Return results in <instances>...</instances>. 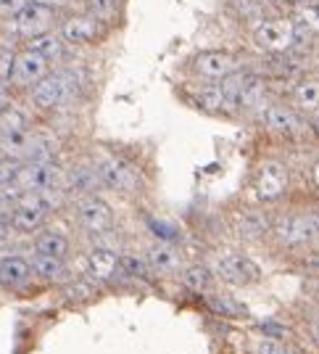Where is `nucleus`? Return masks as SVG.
Masks as SVG:
<instances>
[{
    "label": "nucleus",
    "mask_w": 319,
    "mask_h": 354,
    "mask_svg": "<svg viewBox=\"0 0 319 354\" xmlns=\"http://www.w3.org/2000/svg\"><path fill=\"white\" fill-rule=\"evenodd\" d=\"M253 354H301L298 349H293L288 341L275 339V336H261L253 344Z\"/></svg>",
    "instance_id": "7c9ffc66"
},
{
    "label": "nucleus",
    "mask_w": 319,
    "mask_h": 354,
    "mask_svg": "<svg viewBox=\"0 0 319 354\" xmlns=\"http://www.w3.org/2000/svg\"><path fill=\"white\" fill-rule=\"evenodd\" d=\"M74 217L79 222V227L90 233V236H106L111 233L116 225L114 209L108 201H103L101 196L90 193V196H79L74 201Z\"/></svg>",
    "instance_id": "6e6552de"
},
{
    "label": "nucleus",
    "mask_w": 319,
    "mask_h": 354,
    "mask_svg": "<svg viewBox=\"0 0 319 354\" xmlns=\"http://www.w3.org/2000/svg\"><path fill=\"white\" fill-rule=\"evenodd\" d=\"M48 72H50V61L43 59L40 53H35L32 48H24L21 53H14V69H11L8 85H14V88H32Z\"/></svg>",
    "instance_id": "ddd939ff"
},
{
    "label": "nucleus",
    "mask_w": 319,
    "mask_h": 354,
    "mask_svg": "<svg viewBox=\"0 0 319 354\" xmlns=\"http://www.w3.org/2000/svg\"><path fill=\"white\" fill-rule=\"evenodd\" d=\"M309 336H311V341H314V344H317L319 346V320L314 325H311V330H309Z\"/></svg>",
    "instance_id": "37998d69"
},
{
    "label": "nucleus",
    "mask_w": 319,
    "mask_h": 354,
    "mask_svg": "<svg viewBox=\"0 0 319 354\" xmlns=\"http://www.w3.org/2000/svg\"><path fill=\"white\" fill-rule=\"evenodd\" d=\"M11 233H14V230H11V225H8L6 220H0V249L11 241Z\"/></svg>",
    "instance_id": "ea45409f"
},
{
    "label": "nucleus",
    "mask_w": 319,
    "mask_h": 354,
    "mask_svg": "<svg viewBox=\"0 0 319 354\" xmlns=\"http://www.w3.org/2000/svg\"><path fill=\"white\" fill-rule=\"evenodd\" d=\"M290 106L298 114H319V77H304L290 93Z\"/></svg>",
    "instance_id": "412c9836"
},
{
    "label": "nucleus",
    "mask_w": 319,
    "mask_h": 354,
    "mask_svg": "<svg viewBox=\"0 0 319 354\" xmlns=\"http://www.w3.org/2000/svg\"><path fill=\"white\" fill-rule=\"evenodd\" d=\"M309 127H311V133L314 135H319V117L311 119V124H309Z\"/></svg>",
    "instance_id": "a18cd8bd"
},
{
    "label": "nucleus",
    "mask_w": 319,
    "mask_h": 354,
    "mask_svg": "<svg viewBox=\"0 0 319 354\" xmlns=\"http://www.w3.org/2000/svg\"><path fill=\"white\" fill-rule=\"evenodd\" d=\"M11 69H14V50L0 45V85H8Z\"/></svg>",
    "instance_id": "72a5a7b5"
},
{
    "label": "nucleus",
    "mask_w": 319,
    "mask_h": 354,
    "mask_svg": "<svg viewBox=\"0 0 319 354\" xmlns=\"http://www.w3.org/2000/svg\"><path fill=\"white\" fill-rule=\"evenodd\" d=\"M264 124L267 130L282 138H293L304 130V119L301 114L288 104H269L264 109Z\"/></svg>",
    "instance_id": "dca6fc26"
},
{
    "label": "nucleus",
    "mask_w": 319,
    "mask_h": 354,
    "mask_svg": "<svg viewBox=\"0 0 319 354\" xmlns=\"http://www.w3.org/2000/svg\"><path fill=\"white\" fill-rule=\"evenodd\" d=\"M232 6H238V16L243 19H259L261 16V6L256 0H232Z\"/></svg>",
    "instance_id": "e433bc0d"
},
{
    "label": "nucleus",
    "mask_w": 319,
    "mask_h": 354,
    "mask_svg": "<svg viewBox=\"0 0 319 354\" xmlns=\"http://www.w3.org/2000/svg\"><path fill=\"white\" fill-rule=\"evenodd\" d=\"M311 185L319 191V162L314 164V169H311Z\"/></svg>",
    "instance_id": "c03bdc74"
},
{
    "label": "nucleus",
    "mask_w": 319,
    "mask_h": 354,
    "mask_svg": "<svg viewBox=\"0 0 319 354\" xmlns=\"http://www.w3.org/2000/svg\"><path fill=\"white\" fill-rule=\"evenodd\" d=\"M29 135H32L29 119L21 111H16L14 106L0 114V153L3 156L24 162L29 148Z\"/></svg>",
    "instance_id": "0eeeda50"
},
{
    "label": "nucleus",
    "mask_w": 319,
    "mask_h": 354,
    "mask_svg": "<svg viewBox=\"0 0 319 354\" xmlns=\"http://www.w3.org/2000/svg\"><path fill=\"white\" fill-rule=\"evenodd\" d=\"M32 272L40 275L48 283H64L69 281V267L66 259H56V257H45V254H35L32 257Z\"/></svg>",
    "instance_id": "393cba45"
},
{
    "label": "nucleus",
    "mask_w": 319,
    "mask_h": 354,
    "mask_svg": "<svg viewBox=\"0 0 319 354\" xmlns=\"http://www.w3.org/2000/svg\"><path fill=\"white\" fill-rule=\"evenodd\" d=\"M29 0H0V19H8V21H14L16 14L27 6Z\"/></svg>",
    "instance_id": "4c0bfd02"
},
{
    "label": "nucleus",
    "mask_w": 319,
    "mask_h": 354,
    "mask_svg": "<svg viewBox=\"0 0 319 354\" xmlns=\"http://www.w3.org/2000/svg\"><path fill=\"white\" fill-rule=\"evenodd\" d=\"M296 24H301L306 30L311 32H319V0H301V3H296Z\"/></svg>",
    "instance_id": "c85d7f7f"
},
{
    "label": "nucleus",
    "mask_w": 319,
    "mask_h": 354,
    "mask_svg": "<svg viewBox=\"0 0 319 354\" xmlns=\"http://www.w3.org/2000/svg\"><path fill=\"white\" fill-rule=\"evenodd\" d=\"M214 275H217L219 281L238 286V288H246V286H253V283L261 281L259 265L248 254H240V251L222 254L217 259V267H214Z\"/></svg>",
    "instance_id": "9d476101"
},
{
    "label": "nucleus",
    "mask_w": 319,
    "mask_h": 354,
    "mask_svg": "<svg viewBox=\"0 0 319 354\" xmlns=\"http://www.w3.org/2000/svg\"><path fill=\"white\" fill-rule=\"evenodd\" d=\"M272 225L275 220L264 212V209H246L240 217H238V225H235V230H238V236L243 238V241H264V238L272 233Z\"/></svg>",
    "instance_id": "f3484780"
},
{
    "label": "nucleus",
    "mask_w": 319,
    "mask_h": 354,
    "mask_svg": "<svg viewBox=\"0 0 319 354\" xmlns=\"http://www.w3.org/2000/svg\"><path fill=\"white\" fill-rule=\"evenodd\" d=\"M95 172L101 177V185L116 193H137L143 188V175L137 167L122 156H103L95 162Z\"/></svg>",
    "instance_id": "423d86ee"
},
{
    "label": "nucleus",
    "mask_w": 319,
    "mask_h": 354,
    "mask_svg": "<svg viewBox=\"0 0 319 354\" xmlns=\"http://www.w3.org/2000/svg\"><path fill=\"white\" fill-rule=\"evenodd\" d=\"M32 3H40V6H48V8H64V6H69L72 0H32Z\"/></svg>",
    "instance_id": "a19ab883"
},
{
    "label": "nucleus",
    "mask_w": 319,
    "mask_h": 354,
    "mask_svg": "<svg viewBox=\"0 0 319 354\" xmlns=\"http://www.w3.org/2000/svg\"><path fill=\"white\" fill-rule=\"evenodd\" d=\"M72 251L69 238L58 230H43L35 238V254H45V257H56V259H66Z\"/></svg>",
    "instance_id": "a878e982"
},
{
    "label": "nucleus",
    "mask_w": 319,
    "mask_h": 354,
    "mask_svg": "<svg viewBox=\"0 0 319 354\" xmlns=\"http://www.w3.org/2000/svg\"><path fill=\"white\" fill-rule=\"evenodd\" d=\"M272 236L282 249H306L319 243V227L309 212H290L272 225Z\"/></svg>",
    "instance_id": "7ed1b4c3"
},
{
    "label": "nucleus",
    "mask_w": 319,
    "mask_h": 354,
    "mask_svg": "<svg viewBox=\"0 0 319 354\" xmlns=\"http://www.w3.org/2000/svg\"><path fill=\"white\" fill-rule=\"evenodd\" d=\"M77 95H79V80L69 69H53L29 88L32 104L43 111H56V109L74 104Z\"/></svg>",
    "instance_id": "f257e3e1"
},
{
    "label": "nucleus",
    "mask_w": 319,
    "mask_h": 354,
    "mask_svg": "<svg viewBox=\"0 0 319 354\" xmlns=\"http://www.w3.org/2000/svg\"><path fill=\"white\" fill-rule=\"evenodd\" d=\"M195 106L206 111V114H232L235 111V104H232V98L224 93V88L219 85V82H209V85H203L198 93H195Z\"/></svg>",
    "instance_id": "6ab92c4d"
},
{
    "label": "nucleus",
    "mask_w": 319,
    "mask_h": 354,
    "mask_svg": "<svg viewBox=\"0 0 319 354\" xmlns=\"http://www.w3.org/2000/svg\"><path fill=\"white\" fill-rule=\"evenodd\" d=\"M122 0H87V14H93L95 19H101L103 24L114 21L119 14Z\"/></svg>",
    "instance_id": "c756f323"
},
{
    "label": "nucleus",
    "mask_w": 319,
    "mask_h": 354,
    "mask_svg": "<svg viewBox=\"0 0 319 354\" xmlns=\"http://www.w3.org/2000/svg\"><path fill=\"white\" fill-rule=\"evenodd\" d=\"M119 270L122 272H127L132 278H145L148 275V265H145V259H137V257H119Z\"/></svg>",
    "instance_id": "473e14b6"
},
{
    "label": "nucleus",
    "mask_w": 319,
    "mask_h": 354,
    "mask_svg": "<svg viewBox=\"0 0 319 354\" xmlns=\"http://www.w3.org/2000/svg\"><path fill=\"white\" fill-rule=\"evenodd\" d=\"M206 304L214 315H222V317H232V320H240V317H248V307L240 304L235 296L230 294H206Z\"/></svg>",
    "instance_id": "cd10ccee"
},
{
    "label": "nucleus",
    "mask_w": 319,
    "mask_h": 354,
    "mask_svg": "<svg viewBox=\"0 0 319 354\" xmlns=\"http://www.w3.org/2000/svg\"><path fill=\"white\" fill-rule=\"evenodd\" d=\"M14 106V93H11V85H0V114L6 111V109H11Z\"/></svg>",
    "instance_id": "58836bf2"
},
{
    "label": "nucleus",
    "mask_w": 319,
    "mask_h": 354,
    "mask_svg": "<svg viewBox=\"0 0 319 354\" xmlns=\"http://www.w3.org/2000/svg\"><path fill=\"white\" fill-rule=\"evenodd\" d=\"M58 153V138L48 130H32L29 135V148L24 162H53Z\"/></svg>",
    "instance_id": "b1692460"
},
{
    "label": "nucleus",
    "mask_w": 319,
    "mask_h": 354,
    "mask_svg": "<svg viewBox=\"0 0 319 354\" xmlns=\"http://www.w3.org/2000/svg\"><path fill=\"white\" fill-rule=\"evenodd\" d=\"M298 270L309 278H319V251H309L298 259Z\"/></svg>",
    "instance_id": "f704fd0d"
},
{
    "label": "nucleus",
    "mask_w": 319,
    "mask_h": 354,
    "mask_svg": "<svg viewBox=\"0 0 319 354\" xmlns=\"http://www.w3.org/2000/svg\"><path fill=\"white\" fill-rule=\"evenodd\" d=\"M253 43L264 53H290L298 45V32H296V21L285 19V16H275V19H261L253 30Z\"/></svg>",
    "instance_id": "20e7f679"
},
{
    "label": "nucleus",
    "mask_w": 319,
    "mask_h": 354,
    "mask_svg": "<svg viewBox=\"0 0 319 354\" xmlns=\"http://www.w3.org/2000/svg\"><path fill=\"white\" fill-rule=\"evenodd\" d=\"M21 193H45L64 188V169L56 162H21L14 175Z\"/></svg>",
    "instance_id": "39448f33"
},
{
    "label": "nucleus",
    "mask_w": 319,
    "mask_h": 354,
    "mask_svg": "<svg viewBox=\"0 0 319 354\" xmlns=\"http://www.w3.org/2000/svg\"><path fill=\"white\" fill-rule=\"evenodd\" d=\"M180 278L185 283V288L193 291V294H211L214 291V286H217V275H214V270L209 265H201V262H195V265H185L182 267V272H180Z\"/></svg>",
    "instance_id": "5701e85b"
},
{
    "label": "nucleus",
    "mask_w": 319,
    "mask_h": 354,
    "mask_svg": "<svg viewBox=\"0 0 319 354\" xmlns=\"http://www.w3.org/2000/svg\"><path fill=\"white\" fill-rule=\"evenodd\" d=\"M87 272L93 281H111L119 272V254L111 249H90L87 254Z\"/></svg>",
    "instance_id": "4be33fe9"
},
{
    "label": "nucleus",
    "mask_w": 319,
    "mask_h": 354,
    "mask_svg": "<svg viewBox=\"0 0 319 354\" xmlns=\"http://www.w3.org/2000/svg\"><path fill=\"white\" fill-rule=\"evenodd\" d=\"M53 24H56V11L48 8V6H40V3H32V0H29L14 19L16 32H19L24 40H32V37H37V35L50 32Z\"/></svg>",
    "instance_id": "4468645a"
},
{
    "label": "nucleus",
    "mask_w": 319,
    "mask_h": 354,
    "mask_svg": "<svg viewBox=\"0 0 319 354\" xmlns=\"http://www.w3.org/2000/svg\"><path fill=\"white\" fill-rule=\"evenodd\" d=\"M290 188V172L280 159H264L253 175V191L264 204H277Z\"/></svg>",
    "instance_id": "1a4fd4ad"
},
{
    "label": "nucleus",
    "mask_w": 319,
    "mask_h": 354,
    "mask_svg": "<svg viewBox=\"0 0 319 354\" xmlns=\"http://www.w3.org/2000/svg\"><path fill=\"white\" fill-rule=\"evenodd\" d=\"M106 32L108 30L101 19H95L93 14H77L61 24V40L66 45H93L101 43Z\"/></svg>",
    "instance_id": "f8f14e48"
},
{
    "label": "nucleus",
    "mask_w": 319,
    "mask_h": 354,
    "mask_svg": "<svg viewBox=\"0 0 319 354\" xmlns=\"http://www.w3.org/2000/svg\"><path fill=\"white\" fill-rule=\"evenodd\" d=\"M277 3H293V6H296V3H301V0H277Z\"/></svg>",
    "instance_id": "49530a36"
},
{
    "label": "nucleus",
    "mask_w": 319,
    "mask_h": 354,
    "mask_svg": "<svg viewBox=\"0 0 319 354\" xmlns=\"http://www.w3.org/2000/svg\"><path fill=\"white\" fill-rule=\"evenodd\" d=\"M306 288H309V294L319 299V278H309V281H306Z\"/></svg>",
    "instance_id": "79ce46f5"
},
{
    "label": "nucleus",
    "mask_w": 319,
    "mask_h": 354,
    "mask_svg": "<svg viewBox=\"0 0 319 354\" xmlns=\"http://www.w3.org/2000/svg\"><path fill=\"white\" fill-rule=\"evenodd\" d=\"M56 193L58 191H45V193H21V198L11 207V217L8 225L14 233L21 236H32L45 225L50 209H56Z\"/></svg>",
    "instance_id": "f03ea898"
},
{
    "label": "nucleus",
    "mask_w": 319,
    "mask_h": 354,
    "mask_svg": "<svg viewBox=\"0 0 319 354\" xmlns=\"http://www.w3.org/2000/svg\"><path fill=\"white\" fill-rule=\"evenodd\" d=\"M32 265H29L24 257H3L0 259V288H24L32 281Z\"/></svg>",
    "instance_id": "a211bd4d"
},
{
    "label": "nucleus",
    "mask_w": 319,
    "mask_h": 354,
    "mask_svg": "<svg viewBox=\"0 0 319 354\" xmlns=\"http://www.w3.org/2000/svg\"><path fill=\"white\" fill-rule=\"evenodd\" d=\"M64 188L77 193V198L79 196H90V193H95L98 188H103L101 177L95 172V164H79V167H74L69 175L64 172Z\"/></svg>",
    "instance_id": "aec40b11"
},
{
    "label": "nucleus",
    "mask_w": 319,
    "mask_h": 354,
    "mask_svg": "<svg viewBox=\"0 0 319 354\" xmlns=\"http://www.w3.org/2000/svg\"><path fill=\"white\" fill-rule=\"evenodd\" d=\"M27 48H32L35 53H40V56L48 59L50 64H53V61H61L64 56H66V43L61 40V35H53V30L45 32V35H37V37H32Z\"/></svg>",
    "instance_id": "bb28decb"
},
{
    "label": "nucleus",
    "mask_w": 319,
    "mask_h": 354,
    "mask_svg": "<svg viewBox=\"0 0 319 354\" xmlns=\"http://www.w3.org/2000/svg\"><path fill=\"white\" fill-rule=\"evenodd\" d=\"M19 164H21L19 159H11V156H3V153H0V185H6V183L14 180Z\"/></svg>",
    "instance_id": "c9c22d12"
},
{
    "label": "nucleus",
    "mask_w": 319,
    "mask_h": 354,
    "mask_svg": "<svg viewBox=\"0 0 319 354\" xmlns=\"http://www.w3.org/2000/svg\"><path fill=\"white\" fill-rule=\"evenodd\" d=\"M145 265H148V272H156L159 278H174V275L182 272L185 259L172 243L159 241V243H153L151 249L145 251Z\"/></svg>",
    "instance_id": "2eb2a0df"
},
{
    "label": "nucleus",
    "mask_w": 319,
    "mask_h": 354,
    "mask_svg": "<svg viewBox=\"0 0 319 354\" xmlns=\"http://www.w3.org/2000/svg\"><path fill=\"white\" fill-rule=\"evenodd\" d=\"M193 72L209 80V82H219L224 77H230L232 72L240 69V61L235 53L230 50H219V48H211V50H201L195 59H193Z\"/></svg>",
    "instance_id": "9b49d317"
},
{
    "label": "nucleus",
    "mask_w": 319,
    "mask_h": 354,
    "mask_svg": "<svg viewBox=\"0 0 319 354\" xmlns=\"http://www.w3.org/2000/svg\"><path fill=\"white\" fill-rule=\"evenodd\" d=\"M66 296L72 301H87L95 296V286H93V281H74L66 286Z\"/></svg>",
    "instance_id": "2f4dec72"
}]
</instances>
